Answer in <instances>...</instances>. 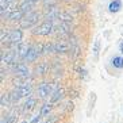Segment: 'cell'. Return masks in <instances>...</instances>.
<instances>
[{"label": "cell", "mask_w": 123, "mask_h": 123, "mask_svg": "<svg viewBox=\"0 0 123 123\" xmlns=\"http://www.w3.org/2000/svg\"><path fill=\"white\" fill-rule=\"evenodd\" d=\"M8 1H11V0H8Z\"/></svg>", "instance_id": "obj_29"}, {"label": "cell", "mask_w": 123, "mask_h": 123, "mask_svg": "<svg viewBox=\"0 0 123 123\" xmlns=\"http://www.w3.org/2000/svg\"><path fill=\"white\" fill-rule=\"evenodd\" d=\"M26 1H30V3H34V1H38V0H26Z\"/></svg>", "instance_id": "obj_27"}, {"label": "cell", "mask_w": 123, "mask_h": 123, "mask_svg": "<svg viewBox=\"0 0 123 123\" xmlns=\"http://www.w3.org/2000/svg\"><path fill=\"white\" fill-rule=\"evenodd\" d=\"M22 38H23V33H22V30L15 29V30H12V31H11L10 42H12V43H20Z\"/></svg>", "instance_id": "obj_8"}, {"label": "cell", "mask_w": 123, "mask_h": 123, "mask_svg": "<svg viewBox=\"0 0 123 123\" xmlns=\"http://www.w3.org/2000/svg\"><path fill=\"white\" fill-rule=\"evenodd\" d=\"M19 10L23 12V14H29V12H31V3L30 1H26L25 0V3L20 4V7H19Z\"/></svg>", "instance_id": "obj_15"}, {"label": "cell", "mask_w": 123, "mask_h": 123, "mask_svg": "<svg viewBox=\"0 0 123 123\" xmlns=\"http://www.w3.org/2000/svg\"><path fill=\"white\" fill-rule=\"evenodd\" d=\"M61 98H62V91L61 89H55V92L53 93V96L50 98V100H51V103H55V101H58Z\"/></svg>", "instance_id": "obj_20"}, {"label": "cell", "mask_w": 123, "mask_h": 123, "mask_svg": "<svg viewBox=\"0 0 123 123\" xmlns=\"http://www.w3.org/2000/svg\"><path fill=\"white\" fill-rule=\"evenodd\" d=\"M22 123H27V122H22Z\"/></svg>", "instance_id": "obj_28"}, {"label": "cell", "mask_w": 123, "mask_h": 123, "mask_svg": "<svg viewBox=\"0 0 123 123\" xmlns=\"http://www.w3.org/2000/svg\"><path fill=\"white\" fill-rule=\"evenodd\" d=\"M25 14H23L20 10H14L10 14H7V19L8 20H22Z\"/></svg>", "instance_id": "obj_10"}, {"label": "cell", "mask_w": 123, "mask_h": 123, "mask_svg": "<svg viewBox=\"0 0 123 123\" xmlns=\"http://www.w3.org/2000/svg\"><path fill=\"white\" fill-rule=\"evenodd\" d=\"M120 8H122V1L120 0H112L108 6V11L110 12H118V11H120Z\"/></svg>", "instance_id": "obj_11"}, {"label": "cell", "mask_w": 123, "mask_h": 123, "mask_svg": "<svg viewBox=\"0 0 123 123\" xmlns=\"http://www.w3.org/2000/svg\"><path fill=\"white\" fill-rule=\"evenodd\" d=\"M41 118H42V116H37V118H34V119L33 120H31V122H30V123H38V122H39V120H41Z\"/></svg>", "instance_id": "obj_24"}, {"label": "cell", "mask_w": 123, "mask_h": 123, "mask_svg": "<svg viewBox=\"0 0 123 123\" xmlns=\"http://www.w3.org/2000/svg\"><path fill=\"white\" fill-rule=\"evenodd\" d=\"M16 89L19 91V93H20V96H22V98H25V96H29L30 92H31V88H30L29 84H22V85H19Z\"/></svg>", "instance_id": "obj_13"}, {"label": "cell", "mask_w": 123, "mask_h": 123, "mask_svg": "<svg viewBox=\"0 0 123 123\" xmlns=\"http://www.w3.org/2000/svg\"><path fill=\"white\" fill-rule=\"evenodd\" d=\"M39 19V14L35 11H31L29 14H26L23 16V19L20 20V27L22 29H29V27H33Z\"/></svg>", "instance_id": "obj_1"}, {"label": "cell", "mask_w": 123, "mask_h": 123, "mask_svg": "<svg viewBox=\"0 0 123 123\" xmlns=\"http://www.w3.org/2000/svg\"><path fill=\"white\" fill-rule=\"evenodd\" d=\"M20 98H22V96H20V93H19V91H18V89H15L14 92L10 95V99H11V101H18Z\"/></svg>", "instance_id": "obj_22"}, {"label": "cell", "mask_w": 123, "mask_h": 123, "mask_svg": "<svg viewBox=\"0 0 123 123\" xmlns=\"http://www.w3.org/2000/svg\"><path fill=\"white\" fill-rule=\"evenodd\" d=\"M111 64L114 65V68L122 69L123 68V57H114L112 61H111Z\"/></svg>", "instance_id": "obj_16"}, {"label": "cell", "mask_w": 123, "mask_h": 123, "mask_svg": "<svg viewBox=\"0 0 123 123\" xmlns=\"http://www.w3.org/2000/svg\"><path fill=\"white\" fill-rule=\"evenodd\" d=\"M35 104H37L35 99H33V98L27 99V101L25 103V110H26V111H30V110H33L34 107H35Z\"/></svg>", "instance_id": "obj_18"}, {"label": "cell", "mask_w": 123, "mask_h": 123, "mask_svg": "<svg viewBox=\"0 0 123 123\" xmlns=\"http://www.w3.org/2000/svg\"><path fill=\"white\" fill-rule=\"evenodd\" d=\"M47 69H49V65H47V62H39L38 65L35 66V73L37 74H45L47 73Z\"/></svg>", "instance_id": "obj_12"}, {"label": "cell", "mask_w": 123, "mask_h": 123, "mask_svg": "<svg viewBox=\"0 0 123 123\" xmlns=\"http://www.w3.org/2000/svg\"><path fill=\"white\" fill-rule=\"evenodd\" d=\"M0 6H1V14H4V11L10 8L11 1H8V0H0Z\"/></svg>", "instance_id": "obj_21"}, {"label": "cell", "mask_w": 123, "mask_h": 123, "mask_svg": "<svg viewBox=\"0 0 123 123\" xmlns=\"http://www.w3.org/2000/svg\"><path fill=\"white\" fill-rule=\"evenodd\" d=\"M50 111H51V103H50V104H49V103H46V104L42 105L39 115H41V116H47L49 114H50Z\"/></svg>", "instance_id": "obj_17"}, {"label": "cell", "mask_w": 123, "mask_h": 123, "mask_svg": "<svg viewBox=\"0 0 123 123\" xmlns=\"http://www.w3.org/2000/svg\"><path fill=\"white\" fill-rule=\"evenodd\" d=\"M99 51H100V39H96L95 41V45H93V49H92V53H93V60L98 61L99 58Z\"/></svg>", "instance_id": "obj_14"}, {"label": "cell", "mask_w": 123, "mask_h": 123, "mask_svg": "<svg viewBox=\"0 0 123 123\" xmlns=\"http://www.w3.org/2000/svg\"><path fill=\"white\" fill-rule=\"evenodd\" d=\"M29 50H30V46H27L26 43H19L18 49H16V54H18V57L26 60V57L29 54Z\"/></svg>", "instance_id": "obj_9"}, {"label": "cell", "mask_w": 123, "mask_h": 123, "mask_svg": "<svg viewBox=\"0 0 123 123\" xmlns=\"http://www.w3.org/2000/svg\"><path fill=\"white\" fill-rule=\"evenodd\" d=\"M8 98H10V95H7V96H6V95H3V96H1V105H3V107L7 104V101H8L7 99Z\"/></svg>", "instance_id": "obj_23"}, {"label": "cell", "mask_w": 123, "mask_h": 123, "mask_svg": "<svg viewBox=\"0 0 123 123\" xmlns=\"http://www.w3.org/2000/svg\"><path fill=\"white\" fill-rule=\"evenodd\" d=\"M69 43L65 41H57L55 43H53V51L54 53H66L69 50Z\"/></svg>", "instance_id": "obj_6"}, {"label": "cell", "mask_w": 123, "mask_h": 123, "mask_svg": "<svg viewBox=\"0 0 123 123\" xmlns=\"http://www.w3.org/2000/svg\"><path fill=\"white\" fill-rule=\"evenodd\" d=\"M38 95L41 99H46L51 95V85L49 83H41L38 85Z\"/></svg>", "instance_id": "obj_3"}, {"label": "cell", "mask_w": 123, "mask_h": 123, "mask_svg": "<svg viewBox=\"0 0 123 123\" xmlns=\"http://www.w3.org/2000/svg\"><path fill=\"white\" fill-rule=\"evenodd\" d=\"M120 53H122V54H123V42H122V43H120Z\"/></svg>", "instance_id": "obj_25"}, {"label": "cell", "mask_w": 123, "mask_h": 123, "mask_svg": "<svg viewBox=\"0 0 123 123\" xmlns=\"http://www.w3.org/2000/svg\"><path fill=\"white\" fill-rule=\"evenodd\" d=\"M41 45L39 46H30V50H29V54H27V57H26V61L29 62H34L38 58V55L41 54Z\"/></svg>", "instance_id": "obj_5"}, {"label": "cell", "mask_w": 123, "mask_h": 123, "mask_svg": "<svg viewBox=\"0 0 123 123\" xmlns=\"http://www.w3.org/2000/svg\"><path fill=\"white\" fill-rule=\"evenodd\" d=\"M10 37H11V31H8L7 29H1V43L10 41Z\"/></svg>", "instance_id": "obj_19"}, {"label": "cell", "mask_w": 123, "mask_h": 123, "mask_svg": "<svg viewBox=\"0 0 123 123\" xmlns=\"http://www.w3.org/2000/svg\"><path fill=\"white\" fill-rule=\"evenodd\" d=\"M16 55H18V54H16V51H14V50L6 51V54L1 55V62L6 64V65H10V64H12V62L15 61Z\"/></svg>", "instance_id": "obj_7"}, {"label": "cell", "mask_w": 123, "mask_h": 123, "mask_svg": "<svg viewBox=\"0 0 123 123\" xmlns=\"http://www.w3.org/2000/svg\"><path fill=\"white\" fill-rule=\"evenodd\" d=\"M51 33H53V22H50V20H45L43 23H41L39 26H37L34 29V34H37V35L46 37Z\"/></svg>", "instance_id": "obj_2"}, {"label": "cell", "mask_w": 123, "mask_h": 123, "mask_svg": "<svg viewBox=\"0 0 123 123\" xmlns=\"http://www.w3.org/2000/svg\"><path fill=\"white\" fill-rule=\"evenodd\" d=\"M45 123H54V119H51V120H47V122H45Z\"/></svg>", "instance_id": "obj_26"}, {"label": "cell", "mask_w": 123, "mask_h": 123, "mask_svg": "<svg viewBox=\"0 0 123 123\" xmlns=\"http://www.w3.org/2000/svg\"><path fill=\"white\" fill-rule=\"evenodd\" d=\"M14 72L16 76L22 77V79H26V77H29L30 74V69L27 68V65H25V64H16V65L14 66Z\"/></svg>", "instance_id": "obj_4"}]
</instances>
